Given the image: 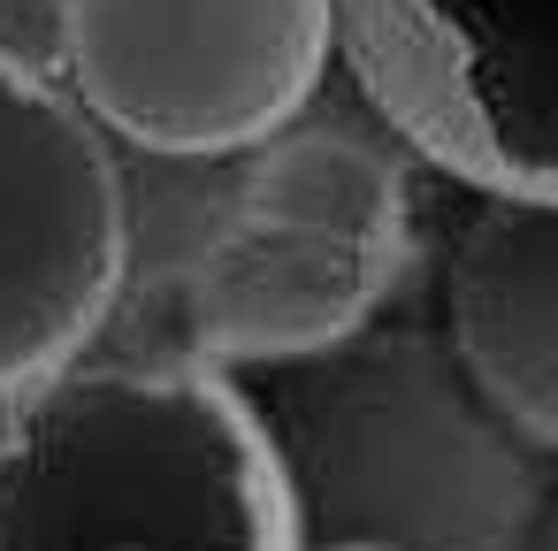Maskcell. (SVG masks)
<instances>
[{"mask_svg":"<svg viewBox=\"0 0 558 551\" xmlns=\"http://www.w3.org/2000/svg\"><path fill=\"white\" fill-rule=\"evenodd\" d=\"M314 551H383V543H314Z\"/></svg>","mask_w":558,"mask_h":551,"instance_id":"8fae6325","label":"cell"},{"mask_svg":"<svg viewBox=\"0 0 558 551\" xmlns=\"http://www.w3.org/2000/svg\"><path fill=\"white\" fill-rule=\"evenodd\" d=\"M444 337L482 398L558 452V192H489L444 268Z\"/></svg>","mask_w":558,"mask_h":551,"instance_id":"52a82bcc","label":"cell"},{"mask_svg":"<svg viewBox=\"0 0 558 551\" xmlns=\"http://www.w3.org/2000/svg\"><path fill=\"white\" fill-rule=\"evenodd\" d=\"M360 77L489 192H558V0H337Z\"/></svg>","mask_w":558,"mask_h":551,"instance_id":"5b68a950","label":"cell"},{"mask_svg":"<svg viewBox=\"0 0 558 551\" xmlns=\"http://www.w3.org/2000/svg\"><path fill=\"white\" fill-rule=\"evenodd\" d=\"M123 177L62 85L0 62V398L70 368L123 291Z\"/></svg>","mask_w":558,"mask_h":551,"instance_id":"277c9868","label":"cell"},{"mask_svg":"<svg viewBox=\"0 0 558 551\" xmlns=\"http://www.w3.org/2000/svg\"><path fill=\"white\" fill-rule=\"evenodd\" d=\"M222 375L268 436L291 551H527L543 459L482 398L444 330L360 322L337 345Z\"/></svg>","mask_w":558,"mask_h":551,"instance_id":"6da1fadb","label":"cell"},{"mask_svg":"<svg viewBox=\"0 0 558 551\" xmlns=\"http://www.w3.org/2000/svg\"><path fill=\"white\" fill-rule=\"evenodd\" d=\"M0 551H291L222 368H54L0 436Z\"/></svg>","mask_w":558,"mask_h":551,"instance_id":"7a4b0ae2","label":"cell"},{"mask_svg":"<svg viewBox=\"0 0 558 551\" xmlns=\"http://www.w3.org/2000/svg\"><path fill=\"white\" fill-rule=\"evenodd\" d=\"M77 39V0H0V62L62 85Z\"/></svg>","mask_w":558,"mask_h":551,"instance_id":"9c48e42d","label":"cell"},{"mask_svg":"<svg viewBox=\"0 0 558 551\" xmlns=\"http://www.w3.org/2000/svg\"><path fill=\"white\" fill-rule=\"evenodd\" d=\"M398 261L405 253L238 207L184 284L192 345L207 368H253V360H291V352L337 345L375 314Z\"/></svg>","mask_w":558,"mask_h":551,"instance_id":"8992f818","label":"cell"},{"mask_svg":"<svg viewBox=\"0 0 558 551\" xmlns=\"http://www.w3.org/2000/svg\"><path fill=\"white\" fill-rule=\"evenodd\" d=\"M238 207L291 215V223H314V230H337V238L405 253V184H398V169L367 139H344V131L276 139L253 161Z\"/></svg>","mask_w":558,"mask_h":551,"instance_id":"ba28073f","label":"cell"},{"mask_svg":"<svg viewBox=\"0 0 558 551\" xmlns=\"http://www.w3.org/2000/svg\"><path fill=\"white\" fill-rule=\"evenodd\" d=\"M527 551H558V513H550V520H535V536H527Z\"/></svg>","mask_w":558,"mask_h":551,"instance_id":"30bf717a","label":"cell"},{"mask_svg":"<svg viewBox=\"0 0 558 551\" xmlns=\"http://www.w3.org/2000/svg\"><path fill=\"white\" fill-rule=\"evenodd\" d=\"M337 0H77L70 85L154 154L276 139L322 85Z\"/></svg>","mask_w":558,"mask_h":551,"instance_id":"3957f363","label":"cell"}]
</instances>
